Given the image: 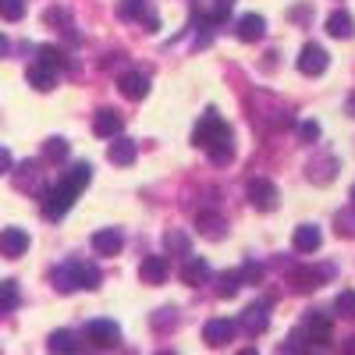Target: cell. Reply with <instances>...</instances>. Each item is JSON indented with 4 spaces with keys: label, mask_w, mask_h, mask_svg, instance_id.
I'll return each mask as SVG.
<instances>
[{
    "label": "cell",
    "mask_w": 355,
    "mask_h": 355,
    "mask_svg": "<svg viewBox=\"0 0 355 355\" xmlns=\"http://www.w3.org/2000/svg\"><path fill=\"white\" fill-rule=\"evenodd\" d=\"M50 281H53V288L57 291H75V288H85V291H93V288H100V270L93 263H82V259H68V263H61V266H53V274H50Z\"/></svg>",
    "instance_id": "1"
},
{
    "label": "cell",
    "mask_w": 355,
    "mask_h": 355,
    "mask_svg": "<svg viewBox=\"0 0 355 355\" xmlns=\"http://www.w3.org/2000/svg\"><path fill=\"white\" fill-rule=\"evenodd\" d=\"M78 196H82V192H75L68 182H57L53 189H46V192H43V214H46V220H61L71 206H75Z\"/></svg>",
    "instance_id": "2"
},
{
    "label": "cell",
    "mask_w": 355,
    "mask_h": 355,
    "mask_svg": "<svg viewBox=\"0 0 355 355\" xmlns=\"http://www.w3.org/2000/svg\"><path fill=\"white\" fill-rule=\"evenodd\" d=\"M224 132H231L227 128V121L217 114V110H206L199 121H196V128H192V146H199V150H206L214 139H220Z\"/></svg>",
    "instance_id": "3"
},
{
    "label": "cell",
    "mask_w": 355,
    "mask_h": 355,
    "mask_svg": "<svg viewBox=\"0 0 355 355\" xmlns=\"http://www.w3.org/2000/svg\"><path fill=\"white\" fill-rule=\"evenodd\" d=\"M85 341L93 348H117L121 345V327L114 320H89L85 323Z\"/></svg>",
    "instance_id": "4"
},
{
    "label": "cell",
    "mask_w": 355,
    "mask_h": 355,
    "mask_svg": "<svg viewBox=\"0 0 355 355\" xmlns=\"http://www.w3.org/2000/svg\"><path fill=\"white\" fill-rule=\"evenodd\" d=\"M334 277V266H299V270H291V288L295 291H316L320 284H327Z\"/></svg>",
    "instance_id": "5"
},
{
    "label": "cell",
    "mask_w": 355,
    "mask_h": 355,
    "mask_svg": "<svg viewBox=\"0 0 355 355\" xmlns=\"http://www.w3.org/2000/svg\"><path fill=\"white\" fill-rule=\"evenodd\" d=\"M299 71L302 75H309V78H320L323 71H327V64H331V57H327V50H323L320 43H306L302 50H299Z\"/></svg>",
    "instance_id": "6"
},
{
    "label": "cell",
    "mask_w": 355,
    "mask_h": 355,
    "mask_svg": "<svg viewBox=\"0 0 355 355\" xmlns=\"http://www.w3.org/2000/svg\"><path fill=\"white\" fill-rule=\"evenodd\" d=\"M331 331H334L331 313H323V309L306 313V320H302V341H331Z\"/></svg>",
    "instance_id": "7"
},
{
    "label": "cell",
    "mask_w": 355,
    "mask_h": 355,
    "mask_svg": "<svg viewBox=\"0 0 355 355\" xmlns=\"http://www.w3.org/2000/svg\"><path fill=\"white\" fill-rule=\"evenodd\" d=\"M234 331H239V323H234V320H224V316L206 320L202 323V341L210 345V348H220V345L234 341Z\"/></svg>",
    "instance_id": "8"
},
{
    "label": "cell",
    "mask_w": 355,
    "mask_h": 355,
    "mask_svg": "<svg viewBox=\"0 0 355 355\" xmlns=\"http://www.w3.org/2000/svg\"><path fill=\"white\" fill-rule=\"evenodd\" d=\"M117 18H121V21H142L146 28H157L160 25V18L150 11V0H121Z\"/></svg>",
    "instance_id": "9"
},
{
    "label": "cell",
    "mask_w": 355,
    "mask_h": 355,
    "mask_svg": "<svg viewBox=\"0 0 355 355\" xmlns=\"http://www.w3.org/2000/svg\"><path fill=\"white\" fill-rule=\"evenodd\" d=\"M249 199H252V206H256L259 214L274 210V206H277V189H274V182H266V178H252V182H249Z\"/></svg>",
    "instance_id": "10"
},
{
    "label": "cell",
    "mask_w": 355,
    "mask_h": 355,
    "mask_svg": "<svg viewBox=\"0 0 355 355\" xmlns=\"http://www.w3.org/2000/svg\"><path fill=\"white\" fill-rule=\"evenodd\" d=\"M121 128H125V117L117 114L114 107L96 110V117H93V132H96L100 139H117V135H121Z\"/></svg>",
    "instance_id": "11"
},
{
    "label": "cell",
    "mask_w": 355,
    "mask_h": 355,
    "mask_svg": "<svg viewBox=\"0 0 355 355\" xmlns=\"http://www.w3.org/2000/svg\"><path fill=\"white\" fill-rule=\"evenodd\" d=\"M121 249H125V234L117 227H100L93 234V252L96 256H117Z\"/></svg>",
    "instance_id": "12"
},
{
    "label": "cell",
    "mask_w": 355,
    "mask_h": 355,
    "mask_svg": "<svg viewBox=\"0 0 355 355\" xmlns=\"http://www.w3.org/2000/svg\"><path fill=\"white\" fill-rule=\"evenodd\" d=\"M25 252H28V234L21 227H4V231H0V256L18 259Z\"/></svg>",
    "instance_id": "13"
},
{
    "label": "cell",
    "mask_w": 355,
    "mask_h": 355,
    "mask_svg": "<svg viewBox=\"0 0 355 355\" xmlns=\"http://www.w3.org/2000/svg\"><path fill=\"white\" fill-rule=\"evenodd\" d=\"M40 182H43V171H40V164L36 160H25V164H18V171H15V185L21 189V192H46V189H40Z\"/></svg>",
    "instance_id": "14"
},
{
    "label": "cell",
    "mask_w": 355,
    "mask_h": 355,
    "mask_svg": "<svg viewBox=\"0 0 355 355\" xmlns=\"http://www.w3.org/2000/svg\"><path fill=\"white\" fill-rule=\"evenodd\" d=\"M139 277H142L146 284H164V281L171 277V263H167V256H146L142 266H139Z\"/></svg>",
    "instance_id": "15"
},
{
    "label": "cell",
    "mask_w": 355,
    "mask_h": 355,
    "mask_svg": "<svg viewBox=\"0 0 355 355\" xmlns=\"http://www.w3.org/2000/svg\"><path fill=\"white\" fill-rule=\"evenodd\" d=\"M234 36L242 43H259L266 36V18L263 15H242L239 25H234Z\"/></svg>",
    "instance_id": "16"
},
{
    "label": "cell",
    "mask_w": 355,
    "mask_h": 355,
    "mask_svg": "<svg viewBox=\"0 0 355 355\" xmlns=\"http://www.w3.org/2000/svg\"><path fill=\"white\" fill-rule=\"evenodd\" d=\"M117 89H121L125 100H146V93H150V78H146L142 71H125L121 78H117Z\"/></svg>",
    "instance_id": "17"
},
{
    "label": "cell",
    "mask_w": 355,
    "mask_h": 355,
    "mask_svg": "<svg viewBox=\"0 0 355 355\" xmlns=\"http://www.w3.org/2000/svg\"><path fill=\"white\" fill-rule=\"evenodd\" d=\"M239 327H242L245 334H263L266 327H270V313H266V302L249 306V309L242 313V320H239Z\"/></svg>",
    "instance_id": "18"
},
{
    "label": "cell",
    "mask_w": 355,
    "mask_h": 355,
    "mask_svg": "<svg viewBox=\"0 0 355 355\" xmlns=\"http://www.w3.org/2000/svg\"><path fill=\"white\" fill-rule=\"evenodd\" d=\"M320 242H323V234H320V227H316V224H302L299 231H295V239H291L295 252H302V256L316 252V249H320Z\"/></svg>",
    "instance_id": "19"
},
{
    "label": "cell",
    "mask_w": 355,
    "mask_h": 355,
    "mask_svg": "<svg viewBox=\"0 0 355 355\" xmlns=\"http://www.w3.org/2000/svg\"><path fill=\"white\" fill-rule=\"evenodd\" d=\"M210 263H206L202 256H189L185 259V270H182V281L185 284H192V288H199V284H206V281H210Z\"/></svg>",
    "instance_id": "20"
},
{
    "label": "cell",
    "mask_w": 355,
    "mask_h": 355,
    "mask_svg": "<svg viewBox=\"0 0 355 355\" xmlns=\"http://www.w3.org/2000/svg\"><path fill=\"white\" fill-rule=\"evenodd\" d=\"M107 157H110V164H117V167H128V164H135L139 150H135V142H132V139H121V135H117V139L110 142Z\"/></svg>",
    "instance_id": "21"
},
{
    "label": "cell",
    "mask_w": 355,
    "mask_h": 355,
    "mask_svg": "<svg viewBox=\"0 0 355 355\" xmlns=\"http://www.w3.org/2000/svg\"><path fill=\"white\" fill-rule=\"evenodd\" d=\"M206 157H210V164H217V167L231 164V157H234V142H231V132H224L220 139H214L210 146H206Z\"/></svg>",
    "instance_id": "22"
},
{
    "label": "cell",
    "mask_w": 355,
    "mask_h": 355,
    "mask_svg": "<svg viewBox=\"0 0 355 355\" xmlns=\"http://www.w3.org/2000/svg\"><path fill=\"white\" fill-rule=\"evenodd\" d=\"M334 178H338V160L334 157H316L309 164V182L327 185V182H334Z\"/></svg>",
    "instance_id": "23"
},
{
    "label": "cell",
    "mask_w": 355,
    "mask_h": 355,
    "mask_svg": "<svg viewBox=\"0 0 355 355\" xmlns=\"http://www.w3.org/2000/svg\"><path fill=\"white\" fill-rule=\"evenodd\" d=\"M25 78H28V85H33V89H40V93H50V89L57 85V71L46 68V64H40V61L25 71Z\"/></svg>",
    "instance_id": "24"
},
{
    "label": "cell",
    "mask_w": 355,
    "mask_h": 355,
    "mask_svg": "<svg viewBox=\"0 0 355 355\" xmlns=\"http://www.w3.org/2000/svg\"><path fill=\"white\" fill-rule=\"evenodd\" d=\"M46 348H50V355H75L78 352V338H75V331H53L46 338Z\"/></svg>",
    "instance_id": "25"
},
{
    "label": "cell",
    "mask_w": 355,
    "mask_h": 355,
    "mask_svg": "<svg viewBox=\"0 0 355 355\" xmlns=\"http://www.w3.org/2000/svg\"><path fill=\"white\" fill-rule=\"evenodd\" d=\"M196 227H199L202 239H224V234H227V224H224L220 214H202V217L196 220Z\"/></svg>",
    "instance_id": "26"
},
{
    "label": "cell",
    "mask_w": 355,
    "mask_h": 355,
    "mask_svg": "<svg viewBox=\"0 0 355 355\" xmlns=\"http://www.w3.org/2000/svg\"><path fill=\"white\" fill-rule=\"evenodd\" d=\"M327 33H331L334 40H348V36L355 33L352 15H348V11H334V15H327Z\"/></svg>",
    "instance_id": "27"
},
{
    "label": "cell",
    "mask_w": 355,
    "mask_h": 355,
    "mask_svg": "<svg viewBox=\"0 0 355 355\" xmlns=\"http://www.w3.org/2000/svg\"><path fill=\"white\" fill-rule=\"evenodd\" d=\"M164 249H167V256H192V242H189V234L185 231H167L164 234Z\"/></svg>",
    "instance_id": "28"
},
{
    "label": "cell",
    "mask_w": 355,
    "mask_h": 355,
    "mask_svg": "<svg viewBox=\"0 0 355 355\" xmlns=\"http://www.w3.org/2000/svg\"><path fill=\"white\" fill-rule=\"evenodd\" d=\"M21 302V291H18V281H4L0 284V320H4L8 313H15Z\"/></svg>",
    "instance_id": "29"
},
{
    "label": "cell",
    "mask_w": 355,
    "mask_h": 355,
    "mask_svg": "<svg viewBox=\"0 0 355 355\" xmlns=\"http://www.w3.org/2000/svg\"><path fill=\"white\" fill-rule=\"evenodd\" d=\"M217 295L220 299H231V295H239V288H242V274L239 270H224V274H217Z\"/></svg>",
    "instance_id": "30"
},
{
    "label": "cell",
    "mask_w": 355,
    "mask_h": 355,
    "mask_svg": "<svg viewBox=\"0 0 355 355\" xmlns=\"http://www.w3.org/2000/svg\"><path fill=\"white\" fill-rule=\"evenodd\" d=\"M89 178H93V167H89V164H75V167H68V171H64L61 182H68L75 192H82V189L89 185Z\"/></svg>",
    "instance_id": "31"
},
{
    "label": "cell",
    "mask_w": 355,
    "mask_h": 355,
    "mask_svg": "<svg viewBox=\"0 0 355 355\" xmlns=\"http://www.w3.org/2000/svg\"><path fill=\"white\" fill-rule=\"evenodd\" d=\"M43 157H46L50 164H61V160H68V142H64L61 135L46 139V142H43Z\"/></svg>",
    "instance_id": "32"
},
{
    "label": "cell",
    "mask_w": 355,
    "mask_h": 355,
    "mask_svg": "<svg viewBox=\"0 0 355 355\" xmlns=\"http://www.w3.org/2000/svg\"><path fill=\"white\" fill-rule=\"evenodd\" d=\"M36 53H40V64H46V68H53V71L68 64V57H64V50H57V46H40Z\"/></svg>",
    "instance_id": "33"
},
{
    "label": "cell",
    "mask_w": 355,
    "mask_h": 355,
    "mask_svg": "<svg viewBox=\"0 0 355 355\" xmlns=\"http://www.w3.org/2000/svg\"><path fill=\"white\" fill-rule=\"evenodd\" d=\"M334 227H338V234H345V239H355V206H348V210H341L334 217Z\"/></svg>",
    "instance_id": "34"
},
{
    "label": "cell",
    "mask_w": 355,
    "mask_h": 355,
    "mask_svg": "<svg viewBox=\"0 0 355 355\" xmlns=\"http://www.w3.org/2000/svg\"><path fill=\"white\" fill-rule=\"evenodd\" d=\"M0 18L4 21H21L25 18V0H0Z\"/></svg>",
    "instance_id": "35"
},
{
    "label": "cell",
    "mask_w": 355,
    "mask_h": 355,
    "mask_svg": "<svg viewBox=\"0 0 355 355\" xmlns=\"http://www.w3.org/2000/svg\"><path fill=\"white\" fill-rule=\"evenodd\" d=\"M334 313L345 316V320L355 316V291H341V295H338V299H334Z\"/></svg>",
    "instance_id": "36"
},
{
    "label": "cell",
    "mask_w": 355,
    "mask_h": 355,
    "mask_svg": "<svg viewBox=\"0 0 355 355\" xmlns=\"http://www.w3.org/2000/svg\"><path fill=\"white\" fill-rule=\"evenodd\" d=\"M295 132H299L302 142H320V125L316 121H299V128H295Z\"/></svg>",
    "instance_id": "37"
},
{
    "label": "cell",
    "mask_w": 355,
    "mask_h": 355,
    "mask_svg": "<svg viewBox=\"0 0 355 355\" xmlns=\"http://www.w3.org/2000/svg\"><path fill=\"white\" fill-rule=\"evenodd\" d=\"M239 274H242V284H256V281H263V266L259 263H245Z\"/></svg>",
    "instance_id": "38"
},
{
    "label": "cell",
    "mask_w": 355,
    "mask_h": 355,
    "mask_svg": "<svg viewBox=\"0 0 355 355\" xmlns=\"http://www.w3.org/2000/svg\"><path fill=\"white\" fill-rule=\"evenodd\" d=\"M153 327H157V331H171V327H174V309H164V316L157 313V316H153Z\"/></svg>",
    "instance_id": "39"
},
{
    "label": "cell",
    "mask_w": 355,
    "mask_h": 355,
    "mask_svg": "<svg viewBox=\"0 0 355 355\" xmlns=\"http://www.w3.org/2000/svg\"><path fill=\"white\" fill-rule=\"evenodd\" d=\"M15 167V157H11V150L8 146H0V174H8Z\"/></svg>",
    "instance_id": "40"
},
{
    "label": "cell",
    "mask_w": 355,
    "mask_h": 355,
    "mask_svg": "<svg viewBox=\"0 0 355 355\" xmlns=\"http://www.w3.org/2000/svg\"><path fill=\"white\" fill-rule=\"evenodd\" d=\"M341 355H355V334H348V338L341 341Z\"/></svg>",
    "instance_id": "41"
},
{
    "label": "cell",
    "mask_w": 355,
    "mask_h": 355,
    "mask_svg": "<svg viewBox=\"0 0 355 355\" xmlns=\"http://www.w3.org/2000/svg\"><path fill=\"white\" fill-rule=\"evenodd\" d=\"M291 18H302L306 21L309 18V8H291Z\"/></svg>",
    "instance_id": "42"
},
{
    "label": "cell",
    "mask_w": 355,
    "mask_h": 355,
    "mask_svg": "<svg viewBox=\"0 0 355 355\" xmlns=\"http://www.w3.org/2000/svg\"><path fill=\"white\" fill-rule=\"evenodd\" d=\"M8 50H11V43H8V36H0V57H8Z\"/></svg>",
    "instance_id": "43"
},
{
    "label": "cell",
    "mask_w": 355,
    "mask_h": 355,
    "mask_svg": "<svg viewBox=\"0 0 355 355\" xmlns=\"http://www.w3.org/2000/svg\"><path fill=\"white\" fill-rule=\"evenodd\" d=\"M348 114H352V117H355V93H352V96H348Z\"/></svg>",
    "instance_id": "44"
},
{
    "label": "cell",
    "mask_w": 355,
    "mask_h": 355,
    "mask_svg": "<svg viewBox=\"0 0 355 355\" xmlns=\"http://www.w3.org/2000/svg\"><path fill=\"white\" fill-rule=\"evenodd\" d=\"M239 355H259V352H256V348H245V352H239Z\"/></svg>",
    "instance_id": "45"
},
{
    "label": "cell",
    "mask_w": 355,
    "mask_h": 355,
    "mask_svg": "<svg viewBox=\"0 0 355 355\" xmlns=\"http://www.w3.org/2000/svg\"><path fill=\"white\" fill-rule=\"evenodd\" d=\"M352 206H355V185H352Z\"/></svg>",
    "instance_id": "46"
},
{
    "label": "cell",
    "mask_w": 355,
    "mask_h": 355,
    "mask_svg": "<svg viewBox=\"0 0 355 355\" xmlns=\"http://www.w3.org/2000/svg\"><path fill=\"white\" fill-rule=\"evenodd\" d=\"M160 355H174V352H160Z\"/></svg>",
    "instance_id": "47"
}]
</instances>
